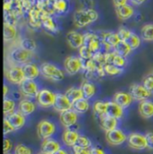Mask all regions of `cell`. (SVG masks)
Instances as JSON below:
<instances>
[{"label":"cell","mask_w":153,"mask_h":154,"mask_svg":"<svg viewBox=\"0 0 153 154\" xmlns=\"http://www.w3.org/2000/svg\"><path fill=\"white\" fill-rule=\"evenodd\" d=\"M99 18L98 13L91 8H81L74 14V23L79 28H83L94 22Z\"/></svg>","instance_id":"cell-1"},{"label":"cell","mask_w":153,"mask_h":154,"mask_svg":"<svg viewBox=\"0 0 153 154\" xmlns=\"http://www.w3.org/2000/svg\"><path fill=\"white\" fill-rule=\"evenodd\" d=\"M39 70H40V75L42 76L50 81L59 82L62 81L65 77L63 70H61L59 67L48 62L42 63L39 66Z\"/></svg>","instance_id":"cell-2"},{"label":"cell","mask_w":153,"mask_h":154,"mask_svg":"<svg viewBox=\"0 0 153 154\" xmlns=\"http://www.w3.org/2000/svg\"><path fill=\"white\" fill-rule=\"evenodd\" d=\"M32 53L23 49L21 47L13 48L9 53V57L11 61L16 65H25L28 64L32 58Z\"/></svg>","instance_id":"cell-3"},{"label":"cell","mask_w":153,"mask_h":154,"mask_svg":"<svg viewBox=\"0 0 153 154\" xmlns=\"http://www.w3.org/2000/svg\"><path fill=\"white\" fill-rule=\"evenodd\" d=\"M56 133V125L49 120H41L37 125V134L38 136L42 139L46 140L51 138V136Z\"/></svg>","instance_id":"cell-4"},{"label":"cell","mask_w":153,"mask_h":154,"mask_svg":"<svg viewBox=\"0 0 153 154\" xmlns=\"http://www.w3.org/2000/svg\"><path fill=\"white\" fill-rule=\"evenodd\" d=\"M56 100V94L47 89L39 90L36 96V101L41 108H49L53 107Z\"/></svg>","instance_id":"cell-5"},{"label":"cell","mask_w":153,"mask_h":154,"mask_svg":"<svg viewBox=\"0 0 153 154\" xmlns=\"http://www.w3.org/2000/svg\"><path fill=\"white\" fill-rule=\"evenodd\" d=\"M20 87V92L23 96L32 99L36 98L38 92V88L37 83L34 82V80H28L24 79V81L19 85Z\"/></svg>","instance_id":"cell-6"},{"label":"cell","mask_w":153,"mask_h":154,"mask_svg":"<svg viewBox=\"0 0 153 154\" xmlns=\"http://www.w3.org/2000/svg\"><path fill=\"white\" fill-rule=\"evenodd\" d=\"M64 67L66 73L74 75L83 68V63L80 57L69 56L64 61Z\"/></svg>","instance_id":"cell-7"},{"label":"cell","mask_w":153,"mask_h":154,"mask_svg":"<svg viewBox=\"0 0 153 154\" xmlns=\"http://www.w3.org/2000/svg\"><path fill=\"white\" fill-rule=\"evenodd\" d=\"M129 93L132 96L133 100L142 101V100H148L151 96L152 92L148 91L143 85L133 83V84H132L130 86Z\"/></svg>","instance_id":"cell-8"},{"label":"cell","mask_w":153,"mask_h":154,"mask_svg":"<svg viewBox=\"0 0 153 154\" xmlns=\"http://www.w3.org/2000/svg\"><path fill=\"white\" fill-rule=\"evenodd\" d=\"M128 145L130 148L133 150H143L147 148V143L145 135L139 134V133H132L129 134L127 138Z\"/></svg>","instance_id":"cell-9"},{"label":"cell","mask_w":153,"mask_h":154,"mask_svg":"<svg viewBox=\"0 0 153 154\" xmlns=\"http://www.w3.org/2000/svg\"><path fill=\"white\" fill-rule=\"evenodd\" d=\"M6 79L13 84L20 85L25 79L23 67L19 66H12L6 71Z\"/></svg>","instance_id":"cell-10"},{"label":"cell","mask_w":153,"mask_h":154,"mask_svg":"<svg viewBox=\"0 0 153 154\" xmlns=\"http://www.w3.org/2000/svg\"><path fill=\"white\" fill-rule=\"evenodd\" d=\"M127 138L128 137L126 136V134L122 130L117 129V128L106 133L107 142L110 145H113V146L120 145V144L124 143L127 140Z\"/></svg>","instance_id":"cell-11"},{"label":"cell","mask_w":153,"mask_h":154,"mask_svg":"<svg viewBox=\"0 0 153 154\" xmlns=\"http://www.w3.org/2000/svg\"><path fill=\"white\" fill-rule=\"evenodd\" d=\"M73 103L69 100V99L63 93H56V100L54 103V109L59 113H63L65 111L72 109Z\"/></svg>","instance_id":"cell-12"},{"label":"cell","mask_w":153,"mask_h":154,"mask_svg":"<svg viewBox=\"0 0 153 154\" xmlns=\"http://www.w3.org/2000/svg\"><path fill=\"white\" fill-rule=\"evenodd\" d=\"M83 45L89 47L90 51L94 54L99 51L101 41L98 35L90 32H87L83 35Z\"/></svg>","instance_id":"cell-13"},{"label":"cell","mask_w":153,"mask_h":154,"mask_svg":"<svg viewBox=\"0 0 153 154\" xmlns=\"http://www.w3.org/2000/svg\"><path fill=\"white\" fill-rule=\"evenodd\" d=\"M59 119H60L62 125L67 129L76 124L78 121V114L75 110L70 109V110L65 111L63 113H60Z\"/></svg>","instance_id":"cell-14"},{"label":"cell","mask_w":153,"mask_h":154,"mask_svg":"<svg viewBox=\"0 0 153 154\" xmlns=\"http://www.w3.org/2000/svg\"><path fill=\"white\" fill-rule=\"evenodd\" d=\"M99 125L101 128L104 131H106V133H108L109 131L116 129L118 125V119L108 114H105L99 116Z\"/></svg>","instance_id":"cell-15"},{"label":"cell","mask_w":153,"mask_h":154,"mask_svg":"<svg viewBox=\"0 0 153 154\" xmlns=\"http://www.w3.org/2000/svg\"><path fill=\"white\" fill-rule=\"evenodd\" d=\"M66 38L68 45L72 48L79 49L81 46H83V35L76 31H70L66 34Z\"/></svg>","instance_id":"cell-16"},{"label":"cell","mask_w":153,"mask_h":154,"mask_svg":"<svg viewBox=\"0 0 153 154\" xmlns=\"http://www.w3.org/2000/svg\"><path fill=\"white\" fill-rule=\"evenodd\" d=\"M40 22H41V26H43L46 30L51 32H56L57 31V25L54 19L51 17L50 14L43 11L41 12V16H40Z\"/></svg>","instance_id":"cell-17"},{"label":"cell","mask_w":153,"mask_h":154,"mask_svg":"<svg viewBox=\"0 0 153 154\" xmlns=\"http://www.w3.org/2000/svg\"><path fill=\"white\" fill-rule=\"evenodd\" d=\"M79 137H80V134H79V133L77 131L73 130V129H70V128H67L63 133L62 140H63V143L66 146L74 147L76 144Z\"/></svg>","instance_id":"cell-18"},{"label":"cell","mask_w":153,"mask_h":154,"mask_svg":"<svg viewBox=\"0 0 153 154\" xmlns=\"http://www.w3.org/2000/svg\"><path fill=\"white\" fill-rule=\"evenodd\" d=\"M41 152L44 154H53L55 153L57 151L61 149L60 144L57 141L48 138L46 140H43L41 143Z\"/></svg>","instance_id":"cell-19"},{"label":"cell","mask_w":153,"mask_h":154,"mask_svg":"<svg viewBox=\"0 0 153 154\" xmlns=\"http://www.w3.org/2000/svg\"><path fill=\"white\" fill-rule=\"evenodd\" d=\"M139 114L143 118H151L153 116V101L144 100L140 101L138 105Z\"/></svg>","instance_id":"cell-20"},{"label":"cell","mask_w":153,"mask_h":154,"mask_svg":"<svg viewBox=\"0 0 153 154\" xmlns=\"http://www.w3.org/2000/svg\"><path fill=\"white\" fill-rule=\"evenodd\" d=\"M113 100L115 103H117L119 106H121L123 109H125L131 105V103L133 100L132 96L130 95V93H126V92H123V91H117L114 95Z\"/></svg>","instance_id":"cell-21"},{"label":"cell","mask_w":153,"mask_h":154,"mask_svg":"<svg viewBox=\"0 0 153 154\" xmlns=\"http://www.w3.org/2000/svg\"><path fill=\"white\" fill-rule=\"evenodd\" d=\"M6 118L15 130L21 129L25 124V116H23L19 111H14V113L7 116Z\"/></svg>","instance_id":"cell-22"},{"label":"cell","mask_w":153,"mask_h":154,"mask_svg":"<svg viewBox=\"0 0 153 154\" xmlns=\"http://www.w3.org/2000/svg\"><path fill=\"white\" fill-rule=\"evenodd\" d=\"M120 38L117 33L115 32H105L104 35L101 36V42L105 45L106 49L109 50L110 48H114L119 43Z\"/></svg>","instance_id":"cell-23"},{"label":"cell","mask_w":153,"mask_h":154,"mask_svg":"<svg viewBox=\"0 0 153 154\" xmlns=\"http://www.w3.org/2000/svg\"><path fill=\"white\" fill-rule=\"evenodd\" d=\"M22 67H23V75H24L25 79L34 80L40 75L39 67H38L34 64L28 63V64L22 66Z\"/></svg>","instance_id":"cell-24"},{"label":"cell","mask_w":153,"mask_h":154,"mask_svg":"<svg viewBox=\"0 0 153 154\" xmlns=\"http://www.w3.org/2000/svg\"><path fill=\"white\" fill-rule=\"evenodd\" d=\"M36 109V104L31 100H22L18 104V111L23 116L32 114Z\"/></svg>","instance_id":"cell-25"},{"label":"cell","mask_w":153,"mask_h":154,"mask_svg":"<svg viewBox=\"0 0 153 154\" xmlns=\"http://www.w3.org/2000/svg\"><path fill=\"white\" fill-rule=\"evenodd\" d=\"M115 14L120 20H127L133 15L134 10L131 5L126 4V5L115 7Z\"/></svg>","instance_id":"cell-26"},{"label":"cell","mask_w":153,"mask_h":154,"mask_svg":"<svg viewBox=\"0 0 153 154\" xmlns=\"http://www.w3.org/2000/svg\"><path fill=\"white\" fill-rule=\"evenodd\" d=\"M107 114L116 119H120L124 115V109L119 106L115 101H108V108H107Z\"/></svg>","instance_id":"cell-27"},{"label":"cell","mask_w":153,"mask_h":154,"mask_svg":"<svg viewBox=\"0 0 153 154\" xmlns=\"http://www.w3.org/2000/svg\"><path fill=\"white\" fill-rule=\"evenodd\" d=\"M81 90L82 91V94H83V98L86 99V100H90V98H92L96 92V87L95 85L87 81V80H84L81 84Z\"/></svg>","instance_id":"cell-28"},{"label":"cell","mask_w":153,"mask_h":154,"mask_svg":"<svg viewBox=\"0 0 153 154\" xmlns=\"http://www.w3.org/2000/svg\"><path fill=\"white\" fill-rule=\"evenodd\" d=\"M40 16H41V11L38 10V8L34 5L32 9L29 12V21L30 24L33 27L39 28L41 26L40 22Z\"/></svg>","instance_id":"cell-29"},{"label":"cell","mask_w":153,"mask_h":154,"mask_svg":"<svg viewBox=\"0 0 153 154\" xmlns=\"http://www.w3.org/2000/svg\"><path fill=\"white\" fill-rule=\"evenodd\" d=\"M113 49H114V52L115 54H117V55H119V56H121L123 57H125V58L130 55L131 51L133 50L130 48V46L127 44V42L123 41V40H120L119 43L115 46Z\"/></svg>","instance_id":"cell-30"},{"label":"cell","mask_w":153,"mask_h":154,"mask_svg":"<svg viewBox=\"0 0 153 154\" xmlns=\"http://www.w3.org/2000/svg\"><path fill=\"white\" fill-rule=\"evenodd\" d=\"M17 35V30L15 25L4 23V39L5 41L14 40Z\"/></svg>","instance_id":"cell-31"},{"label":"cell","mask_w":153,"mask_h":154,"mask_svg":"<svg viewBox=\"0 0 153 154\" xmlns=\"http://www.w3.org/2000/svg\"><path fill=\"white\" fill-rule=\"evenodd\" d=\"M89 109H90V104L88 102V100L84 98L73 102L72 105V109L75 110L77 114H83L86 111H88Z\"/></svg>","instance_id":"cell-32"},{"label":"cell","mask_w":153,"mask_h":154,"mask_svg":"<svg viewBox=\"0 0 153 154\" xmlns=\"http://www.w3.org/2000/svg\"><path fill=\"white\" fill-rule=\"evenodd\" d=\"M65 95L69 99V100L72 103L78 100L83 99V94H82L81 88H76V87H71L67 89L66 91L65 92Z\"/></svg>","instance_id":"cell-33"},{"label":"cell","mask_w":153,"mask_h":154,"mask_svg":"<svg viewBox=\"0 0 153 154\" xmlns=\"http://www.w3.org/2000/svg\"><path fill=\"white\" fill-rule=\"evenodd\" d=\"M52 5L53 11L58 14H64L68 10L69 3L67 0H57Z\"/></svg>","instance_id":"cell-34"},{"label":"cell","mask_w":153,"mask_h":154,"mask_svg":"<svg viewBox=\"0 0 153 154\" xmlns=\"http://www.w3.org/2000/svg\"><path fill=\"white\" fill-rule=\"evenodd\" d=\"M142 38L145 41H153V24L147 23L141 30Z\"/></svg>","instance_id":"cell-35"},{"label":"cell","mask_w":153,"mask_h":154,"mask_svg":"<svg viewBox=\"0 0 153 154\" xmlns=\"http://www.w3.org/2000/svg\"><path fill=\"white\" fill-rule=\"evenodd\" d=\"M107 108H108V102L105 101L98 100L93 104V111L99 116L107 114Z\"/></svg>","instance_id":"cell-36"},{"label":"cell","mask_w":153,"mask_h":154,"mask_svg":"<svg viewBox=\"0 0 153 154\" xmlns=\"http://www.w3.org/2000/svg\"><path fill=\"white\" fill-rule=\"evenodd\" d=\"M20 47L23 48V49L27 50V51H30V52H33L36 48H37V45H36V42L32 39V38H23L20 42Z\"/></svg>","instance_id":"cell-37"},{"label":"cell","mask_w":153,"mask_h":154,"mask_svg":"<svg viewBox=\"0 0 153 154\" xmlns=\"http://www.w3.org/2000/svg\"><path fill=\"white\" fill-rule=\"evenodd\" d=\"M3 104H4V115L7 116H9L10 114L14 112L15 106H16L14 100H13L11 99L5 98L4 101H3Z\"/></svg>","instance_id":"cell-38"},{"label":"cell","mask_w":153,"mask_h":154,"mask_svg":"<svg viewBox=\"0 0 153 154\" xmlns=\"http://www.w3.org/2000/svg\"><path fill=\"white\" fill-rule=\"evenodd\" d=\"M79 56H80V58L81 60L87 61V60H90V59L92 58L93 53L90 51V49L89 48V47L83 45V46H81L79 48Z\"/></svg>","instance_id":"cell-39"},{"label":"cell","mask_w":153,"mask_h":154,"mask_svg":"<svg viewBox=\"0 0 153 154\" xmlns=\"http://www.w3.org/2000/svg\"><path fill=\"white\" fill-rule=\"evenodd\" d=\"M104 70L106 72V75H111V76L118 75L123 72L122 68H119V67L115 66L112 64H106L104 66Z\"/></svg>","instance_id":"cell-40"},{"label":"cell","mask_w":153,"mask_h":154,"mask_svg":"<svg viewBox=\"0 0 153 154\" xmlns=\"http://www.w3.org/2000/svg\"><path fill=\"white\" fill-rule=\"evenodd\" d=\"M125 42H127V44L130 46V48L133 50V49H136V48H138L140 47V45H141V38L138 35H136L135 33L132 32L131 36L129 37V38Z\"/></svg>","instance_id":"cell-41"},{"label":"cell","mask_w":153,"mask_h":154,"mask_svg":"<svg viewBox=\"0 0 153 154\" xmlns=\"http://www.w3.org/2000/svg\"><path fill=\"white\" fill-rule=\"evenodd\" d=\"M75 145L78 147H81V148H84V149H90L91 148V141L84 135H80Z\"/></svg>","instance_id":"cell-42"},{"label":"cell","mask_w":153,"mask_h":154,"mask_svg":"<svg viewBox=\"0 0 153 154\" xmlns=\"http://www.w3.org/2000/svg\"><path fill=\"white\" fill-rule=\"evenodd\" d=\"M97 67H98V65L92 60V58L91 59H90V60H87V61H85V64L83 63V69L86 71V73L87 74H93V73H95L96 72V70H97Z\"/></svg>","instance_id":"cell-43"},{"label":"cell","mask_w":153,"mask_h":154,"mask_svg":"<svg viewBox=\"0 0 153 154\" xmlns=\"http://www.w3.org/2000/svg\"><path fill=\"white\" fill-rule=\"evenodd\" d=\"M92 60L99 66H105L106 63V57H105V54L101 53L100 51L94 53L93 57H92Z\"/></svg>","instance_id":"cell-44"},{"label":"cell","mask_w":153,"mask_h":154,"mask_svg":"<svg viewBox=\"0 0 153 154\" xmlns=\"http://www.w3.org/2000/svg\"><path fill=\"white\" fill-rule=\"evenodd\" d=\"M14 154H32V152L26 145L19 143L14 147Z\"/></svg>","instance_id":"cell-45"},{"label":"cell","mask_w":153,"mask_h":154,"mask_svg":"<svg viewBox=\"0 0 153 154\" xmlns=\"http://www.w3.org/2000/svg\"><path fill=\"white\" fill-rule=\"evenodd\" d=\"M116 33H117L118 37H119V38H120V40L126 41V40L129 38V37L131 36L132 32H131V31H129V30H128V29H126V28H120Z\"/></svg>","instance_id":"cell-46"},{"label":"cell","mask_w":153,"mask_h":154,"mask_svg":"<svg viewBox=\"0 0 153 154\" xmlns=\"http://www.w3.org/2000/svg\"><path fill=\"white\" fill-rule=\"evenodd\" d=\"M142 85L151 92H153V75H149L143 79Z\"/></svg>","instance_id":"cell-47"},{"label":"cell","mask_w":153,"mask_h":154,"mask_svg":"<svg viewBox=\"0 0 153 154\" xmlns=\"http://www.w3.org/2000/svg\"><path fill=\"white\" fill-rule=\"evenodd\" d=\"M14 131H15V129L13 127V125L10 124V122L7 120V118L5 117L4 118V134H8Z\"/></svg>","instance_id":"cell-48"},{"label":"cell","mask_w":153,"mask_h":154,"mask_svg":"<svg viewBox=\"0 0 153 154\" xmlns=\"http://www.w3.org/2000/svg\"><path fill=\"white\" fill-rule=\"evenodd\" d=\"M145 138L147 143V148L149 150H153V133H147L145 134Z\"/></svg>","instance_id":"cell-49"},{"label":"cell","mask_w":153,"mask_h":154,"mask_svg":"<svg viewBox=\"0 0 153 154\" xmlns=\"http://www.w3.org/2000/svg\"><path fill=\"white\" fill-rule=\"evenodd\" d=\"M73 152L74 154H90V149H84L75 145L73 147Z\"/></svg>","instance_id":"cell-50"},{"label":"cell","mask_w":153,"mask_h":154,"mask_svg":"<svg viewBox=\"0 0 153 154\" xmlns=\"http://www.w3.org/2000/svg\"><path fill=\"white\" fill-rule=\"evenodd\" d=\"M12 148H13L12 142L7 138L4 139V152H5V154L8 153L12 150Z\"/></svg>","instance_id":"cell-51"},{"label":"cell","mask_w":153,"mask_h":154,"mask_svg":"<svg viewBox=\"0 0 153 154\" xmlns=\"http://www.w3.org/2000/svg\"><path fill=\"white\" fill-rule=\"evenodd\" d=\"M90 154H106V152L99 147H92L90 148Z\"/></svg>","instance_id":"cell-52"},{"label":"cell","mask_w":153,"mask_h":154,"mask_svg":"<svg viewBox=\"0 0 153 154\" xmlns=\"http://www.w3.org/2000/svg\"><path fill=\"white\" fill-rule=\"evenodd\" d=\"M96 73L98 74V75L100 77H103L106 75V72L104 70V66H99L98 65V67H97V70H96Z\"/></svg>","instance_id":"cell-53"},{"label":"cell","mask_w":153,"mask_h":154,"mask_svg":"<svg viewBox=\"0 0 153 154\" xmlns=\"http://www.w3.org/2000/svg\"><path fill=\"white\" fill-rule=\"evenodd\" d=\"M128 0H113V4L115 5V7L117 6H121V5H126Z\"/></svg>","instance_id":"cell-54"},{"label":"cell","mask_w":153,"mask_h":154,"mask_svg":"<svg viewBox=\"0 0 153 154\" xmlns=\"http://www.w3.org/2000/svg\"><path fill=\"white\" fill-rule=\"evenodd\" d=\"M133 4H134V5H142V4H143L146 0H130Z\"/></svg>","instance_id":"cell-55"},{"label":"cell","mask_w":153,"mask_h":154,"mask_svg":"<svg viewBox=\"0 0 153 154\" xmlns=\"http://www.w3.org/2000/svg\"><path fill=\"white\" fill-rule=\"evenodd\" d=\"M53 154H68V152L66 150H64V149H59L58 151H57L55 153Z\"/></svg>","instance_id":"cell-56"},{"label":"cell","mask_w":153,"mask_h":154,"mask_svg":"<svg viewBox=\"0 0 153 154\" xmlns=\"http://www.w3.org/2000/svg\"><path fill=\"white\" fill-rule=\"evenodd\" d=\"M7 93H8V87H6V85H4V96L5 97Z\"/></svg>","instance_id":"cell-57"},{"label":"cell","mask_w":153,"mask_h":154,"mask_svg":"<svg viewBox=\"0 0 153 154\" xmlns=\"http://www.w3.org/2000/svg\"><path fill=\"white\" fill-rule=\"evenodd\" d=\"M47 1H48V2H50L51 4H53V3H54L55 1H57V0H47Z\"/></svg>","instance_id":"cell-58"},{"label":"cell","mask_w":153,"mask_h":154,"mask_svg":"<svg viewBox=\"0 0 153 154\" xmlns=\"http://www.w3.org/2000/svg\"><path fill=\"white\" fill-rule=\"evenodd\" d=\"M38 154H44V153H42V152H40V153H38Z\"/></svg>","instance_id":"cell-59"},{"label":"cell","mask_w":153,"mask_h":154,"mask_svg":"<svg viewBox=\"0 0 153 154\" xmlns=\"http://www.w3.org/2000/svg\"><path fill=\"white\" fill-rule=\"evenodd\" d=\"M6 154H10V153H6Z\"/></svg>","instance_id":"cell-60"},{"label":"cell","mask_w":153,"mask_h":154,"mask_svg":"<svg viewBox=\"0 0 153 154\" xmlns=\"http://www.w3.org/2000/svg\"><path fill=\"white\" fill-rule=\"evenodd\" d=\"M36 1H38V0H36Z\"/></svg>","instance_id":"cell-61"}]
</instances>
